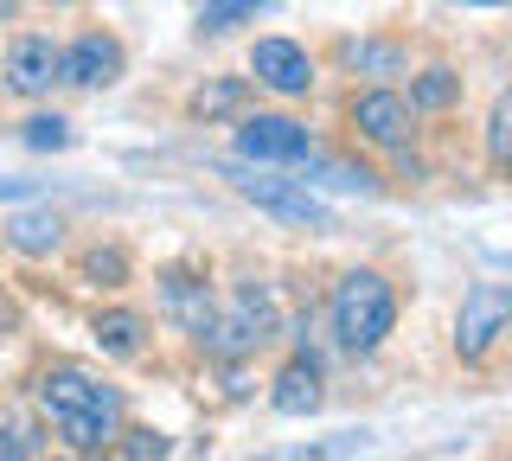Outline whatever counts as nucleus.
Returning a JSON list of instances; mask_svg holds the SVG:
<instances>
[{
    "label": "nucleus",
    "instance_id": "26",
    "mask_svg": "<svg viewBox=\"0 0 512 461\" xmlns=\"http://www.w3.org/2000/svg\"><path fill=\"white\" fill-rule=\"evenodd\" d=\"M7 13H13V0H0V20H7Z\"/></svg>",
    "mask_w": 512,
    "mask_h": 461
},
{
    "label": "nucleus",
    "instance_id": "9",
    "mask_svg": "<svg viewBox=\"0 0 512 461\" xmlns=\"http://www.w3.org/2000/svg\"><path fill=\"white\" fill-rule=\"evenodd\" d=\"M160 308H167V321H180L186 340H212V321H218V308H212V289H205L199 276H186V269H167L160 276Z\"/></svg>",
    "mask_w": 512,
    "mask_h": 461
},
{
    "label": "nucleus",
    "instance_id": "7",
    "mask_svg": "<svg viewBox=\"0 0 512 461\" xmlns=\"http://www.w3.org/2000/svg\"><path fill=\"white\" fill-rule=\"evenodd\" d=\"M250 71H256V84L276 90V97H308L314 90V58L301 52L295 39H256Z\"/></svg>",
    "mask_w": 512,
    "mask_h": 461
},
{
    "label": "nucleus",
    "instance_id": "1",
    "mask_svg": "<svg viewBox=\"0 0 512 461\" xmlns=\"http://www.w3.org/2000/svg\"><path fill=\"white\" fill-rule=\"evenodd\" d=\"M39 410L64 436V449H77V455H96L122 436V391L103 385L84 365H52L39 378Z\"/></svg>",
    "mask_w": 512,
    "mask_h": 461
},
{
    "label": "nucleus",
    "instance_id": "18",
    "mask_svg": "<svg viewBox=\"0 0 512 461\" xmlns=\"http://www.w3.org/2000/svg\"><path fill=\"white\" fill-rule=\"evenodd\" d=\"M244 103V77H218V84L192 90V116H231Z\"/></svg>",
    "mask_w": 512,
    "mask_h": 461
},
{
    "label": "nucleus",
    "instance_id": "25",
    "mask_svg": "<svg viewBox=\"0 0 512 461\" xmlns=\"http://www.w3.org/2000/svg\"><path fill=\"white\" fill-rule=\"evenodd\" d=\"M474 7H512V0H474Z\"/></svg>",
    "mask_w": 512,
    "mask_h": 461
},
{
    "label": "nucleus",
    "instance_id": "14",
    "mask_svg": "<svg viewBox=\"0 0 512 461\" xmlns=\"http://www.w3.org/2000/svg\"><path fill=\"white\" fill-rule=\"evenodd\" d=\"M340 65L359 71V77H397V71H404V45H391V39H352V45H340Z\"/></svg>",
    "mask_w": 512,
    "mask_h": 461
},
{
    "label": "nucleus",
    "instance_id": "11",
    "mask_svg": "<svg viewBox=\"0 0 512 461\" xmlns=\"http://www.w3.org/2000/svg\"><path fill=\"white\" fill-rule=\"evenodd\" d=\"M58 45L52 39H39V33H26V39H13V52H7V84L20 90V97H45V90L58 84Z\"/></svg>",
    "mask_w": 512,
    "mask_h": 461
},
{
    "label": "nucleus",
    "instance_id": "4",
    "mask_svg": "<svg viewBox=\"0 0 512 461\" xmlns=\"http://www.w3.org/2000/svg\"><path fill=\"white\" fill-rule=\"evenodd\" d=\"M237 154H244V161L295 167V161L314 154V135H308V122H295V116H244L237 122Z\"/></svg>",
    "mask_w": 512,
    "mask_h": 461
},
{
    "label": "nucleus",
    "instance_id": "8",
    "mask_svg": "<svg viewBox=\"0 0 512 461\" xmlns=\"http://www.w3.org/2000/svg\"><path fill=\"white\" fill-rule=\"evenodd\" d=\"M122 77V39L109 33H84L71 52L58 58V84H77V90H109Z\"/></svg>",
    "mask_w": 512,
    "mask_h": 461
},
{
    "label": "nucleus",
    "instance_id": "20",
    "mask_svg": "<svg viewBox=\"0 0 512 461\" xmlns=\"http://www.w3.org/2000/svg\"><path fill=\"white\" fill-rule=\"evenodd\" d=\"M26 148H39V154L45 148H52V154L71 148V122H64V116H32L26 122Z\"/></svg>",
    "mask_w": 512,
    "mask_h": 461
},
{
    "label": "nucleus",
    "instance_id": "17",
    "mask_svg": "<svg viewBox=\"0 0 512 461\" xmlns=\"http://www.w3.org/2000/svg\"><path fill=\"white\" fill-rule=\"evenodd\" d=\"M269 0H205L199 7V33H231V26H244L250 13H263Z\"/></svg>",
    "mask_w": 512,
    "mask_h": 461
},
{
    "label": "nucleus",
    "instance_id": "5",
    "mask_svg": "<svg viewBox=\"0 0 512 461\" xmlns=\"http://www.w3.org/2000/svg\"><path fill=\"white\" fill-rule=\"evenodd\" d=\"M276 340V314H269V295H256L244 289L231 301V314L224 321H212V340H205V353H218V359H244L256 353V346H269Z\"/></svg>",
    "mask_w": 512,
    "mask_h": 461
},
{
    "label": "nucleus",
    "instance_id": "12",
    "mask_svg": "<svg viewBox=\"0 0 512 461\" xmlns=\"http://www.w3.org/2000/svg\"><path fill=\"white\" fill-rule=\"evenodd\" d=\"M320 365L314 359H288L276 372V391H269V404L282 410V417H308V410H320Z\"/></svg>",
    "mask_w": 512,
    "mask_h": 461
},
{
    "label": "nucleus",
    "instance_id": "23",
    "mask_svg": "<svg viewBox=\"0 0 512 461\" xmlns=\"http://www.w3.org/2000/svg\"><path fill=\"white\" fill-rule=\"evenodd\" d=\"M32 442H20V436H0V461H13V455H26Z\"/></svg>",
    "mask_w": 512,
    "mask_h": 461
},
{
    "label": "nucleus",
    "instance_id": "6",
    "mask_svg": "<svg viewBox=\"0 0 512 461\" xmlns=\"http://www.w3.org/2000/svg\"><path fill=\"white\" fill-rule=\"evenodd\" d=\"M224 180H231L244 199H256L263 212L288 218V225H314V231H327V205H320V199L308 193V186H288V180H256V173H244V167H224Z\"/></svg>",
    "mask_w": 512,
    "mask_h": 461
},
{
    "label": "nucleus",
    "instance_id": "3",
    "mask_svg": "<svg viewBox=\"0 0 512 461\" xmlns=\"http://www.w3.org/2000/svg\"><path fill=\"white\" fill-rule=\"evenodd\" d=\"M512 327V289L506 282H474L461 295V314H455V353L461 359H487V346Z\"/></svg>",
    "mask_w": 512,
    "mask_h": 461
},
{
    "label": "nucleus",
    "instance_id": "27",
    "mask_svg": "<svg viewBox=\"0 0 512 461\" xmlns=\"http://www.w3.org/2000/svg\"><path fill=\"white\" fill-rule=\"evenodd\" d=\"M58 7H71V0H58Z\"/></svg>",
    "mask_w": 512,
    "mask_h": 461
},
{
    "label": "nucleus",
    "instance_id": "10",
    "mask_svg": "<svg viewBox=\"0 0 512 461\" xmlns=\"http://www.w3.org/2000/svg\"><path fill=\"white\" fill-rule=\"evenodd\" d=\"M352 129L372 141V148H404L410 141V103L397 90H365V97H352Z\"/></svg>",
    "mask_w": 512,
    "mask_h": 461
},
{
    "label": "nucleus",
    "instance_id": "24",
    "mask_svg": "<svg viewBox=\"0 0 512 461\" xmlns=\"http://www.w3.org/2000/svg\"><path fill=\"white\" fill-rule=\"evenodd\" d=\"M20 193H26L20 180H0V199H20Z\"/></svg>",
    "mask_w": 512,
    "mask_h": 461
},
{
    "label": "nucleus",
    "instance_id": "15",
    "mask_svg": "<svg viewBox=\"0 0 512 461\" xmlns=\"http://www.w3.org/2000/svg\"><path fill=\"white\" fill-rule=\"evenodd\" d=\"M7 244L20 250V257H52V250L64 244V225L52 212H26V218H13L7 225Z\"/></svg>",
    "mask_w": 512,
    "mask_h": 461
},
{
    "label": "nucleus",
    "instance_id": "2",
    "mask_svg": "<svg viewBox=\"0 0 512 461\" xmlns=\"http://www.w3.org/2000/svg\"><path fill=\"white\" fill-rule=\"evenodd\" d=\"M327 321H333V340H340L346 353H378L384 333L397 327V289L378 269H346V276L333 282Z\"/></svg>",
    "mask_w": 512,
    "mask_h": 461
},
{
    "label": "nucleus",
    "instance_id": "22",
    "mask_svg": "<svg viewBox=\"0 0 512 461\" xmlns=\"http://www.w3.org/2000/svg\"><path fill=\"white\" fill-rule=\"evenodd\" d=\"M122 455H135V461H148V455H167V436H160V429H128Z\"/></svg>",
    "mask_w": 512,
    "mask_h": 461
},
{
    "label": "nucleus",
    "instance_id": "16",
    "mask_svg": "<svg viewBox=\"0 0 512 461\" xmlns=\"http://www.w3.org/2000/svg\"><path fill=\"white\" fill-rule=\"evenodd\" d=\"M455 103H461V77L448 71V65H429L410 84V109H455Z\"/></svg>",
    "mask_w": 512,
    "mask_h": 461
},
{
    "label": "nucleus",
    "instance_id": "19",
    "mask_svg": "<svg viewBox=\"0 0 512 461\" xmlns=\"http://www.w3.org/2000/svg\"><path fill=\"white\" fill-rule=\"evenodd\" d=\"M487 154H493L500 167H512V90H506L500 103H493V122H487Z\"/></svg>",
    "mask_w": 512,
    "mask_h": 461
},
{
    "label": "nucleus",
    "instance_id": "21",
    "mask_svg": "<svg viewBox=\"0 0 512 461\" xmlns=\"http://www.w3.org/2000/svg\"><path fill=\"white\" fill-rule=\"evenodd\" d=\"M84 276H90V282H109V289H116V282L128 276V257H122V250H90V257H84Z\"/></svg>",
    "mask_w": 512,
    "mask_h": 461
},
{
    "label": "nucleus",
    "instance_id": "13",
    "mask_svg": "<svg viewBox=\"0 0 512 461\" xmlns=\"http://www.w3.org/2000/svg\"><path fill=\"white\" fill-rule=\"evenodd\" d=\"M96 346H103L109 359H141V346H148V321L128 314V308L96 314Z\"/></svg>",
    "mask_w": 512,
    "mask_h": 461
}]
</instances>
